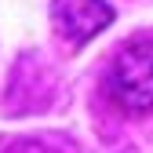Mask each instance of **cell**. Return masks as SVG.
I'll use <instances>...</instances> for the list:
<instances>
[{"label":"cell","instance_id":"7a4b0ae2","mask_svg":"<svg viewBox=\"0 0 153 153\" xmlns=\"http://www.w3.org/2000/svg\"><path fill=\"white\" fill-rule=\"evenodd\" d=\"M109 22L113 7L106 0H51V29L69 48H84Z\"/></svg>","mask_w":153,"mask_h":153},{"label":"cell","instance_id":"6da1fadb","mask_svg":"<svg viewBox=\"0 0 153 153\" xmlns=\"http://www.w3.org/2000/svg\"><path fill=\"white\" fill-rule=\"evenodd\" d=\"M106 95L128 117L153 109V44H131L117 55L106 76Z\"/></svg>","mask_w":153,"mask_h":153}]
</instances>
